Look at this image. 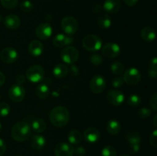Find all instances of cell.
Returning <instances> with one entry per match:
<instances>
[{
  "mask_svg": "<svg viewBox=\"0 0 157 156\" xmlns=\"http://www.w3.org/2000/svg\"><path fill=\"white\" fill-rule=\"evenodd\" d=\"M50 122L54 126L62 128L67 125L70 119V113L67 108L62 106H58L52 109L49 114Z\"/></svg>",
  "mask_w": 157,
  "mask_h": 156,
  "instance_id": "obj_1",
  "label": "cell"
},
{
  "mask_svg": "<svg viewBox=\"0 0 157 156\" xmlns=\"http://www.w3.org/2000/svg\"><path fill=\"white\" fill-rule=\"evenodd\" d=\"M12 137L18 142H25L29 139L32 133V129L29 124L26 122H18L12 128Z\"/></svg>",
  "mask_w": 157,
  "mask_h": 156,
  "instance_id": "obj_2",
  "label": "cell"
},
{
  "mask_svg": "<svg viewBox=\"0 0 157 156\" xmlns=\"http://www.w3.org/2000/svg\"><path fill=\"white\" fill-rule=\"evenodd\" d=\"M82 45L88 51L96 52L102 47V41L97 35H88L83 39Z\"/></svg>",
  "mask_w": 157,
  "mask_h": 156,
  "instance_id": "obj_3",
  "label": "cell"
},
{
  "mask_svg": "<svg viewBox=\"0 0 157 156\" xmlns=\"http://www.w3.org/2000/svg\"><path fill=\"white\" fill-rule=\"evenodd\" d=\"M44 70L38 64L31 66L26 70V78L32 83H38L44 78Z\"/></svg>",
  "mask_w": 157,
  "mask_h": 156,
  "instance_id": "obj_4",
  "label": "cell"
},
{
  "mask_svg": "<svg viewBox=\"0 0 157 156\" xmlns=\"http://www.w3.org/2000/svg\"><path fill=\"white\" fill-rule=\"evenodd\" d=\"M61 28L67 35H73L78 29V22L73 16L67 15L61 20Z\"/></svg>",
  "mask_w": 157,
  "mask_h": 156,
  "instance_id": "obj_5",
  "label": "cell"
},
{
  "mask_svg": "<svg viewBox=\"0 0 157 156\" xmlns=\"http://www.w3.org/2000/svg\"><path fill=\"white\" fill-rule=\"evenodd\" d=\"M123 79H124V83L128 85H137L141 80L140 72L135 67H130L124 72Z\"/></svg>",
  "mask_w": 157,
  "mask_h": 156,
  "instance_id": "obj_6",
  "label": "cell"
},
{
  "mask_svg": "<svg viewBox=\"0 0 157 156\" xmlns=\"http://www.w3.org/2000/svg\"><path fill=\"white\" fill-rule=\"evenodd\" d=\"M61 58L66 64H73L79 58V51L75 47L67 46L61 50Z\"/></svg>",
  "mask_w": 157,
  "mask_h": 156,
  "instance_id": "obj_7",
  "label": "cell"
},
{
  "mask_svg": "<svg viewBox=\"0 0 157 156\" xmlns=\"http://www.w3.org/2000/svg\"><path fill=\"white\" fill-rule=\"evenodd\" d=\"M25 96V90L21 84H14L9 90V97L12 102H19Z\"/></svg>",
  "mask_w": 157,
  "mask_h": 156,
  "instance_id": "obj_8",
  "label": "cell"
},
{
  "mask_svg": "<svg viewBox=\"0 0 157 156\" xmlns=\"http://www.w3.org/2000/svg\"><path fill=\"white\" fill-rule=\"evenodd\" d=\"M89 87H90V90H91L92 93L98 94V93H102L105 89L106 81L103 76H100V75H96L91 78Z\"/></svg>",
  "mask_w": 157,
  "mask_h": 156,
  "instance_id": "obj_9",
  "label": "cell"
},
{
  "mask_svg": "<svg viewBox=\"0 0 157 156\" xmlns=\"http://www.w3.org/2000/svg\"><path fill=\"white\" fill-rule=\"evenodd\" d=\"M0 59L6 64H13L18 59V52L12 47H6L0 53Z\"/></svg>",
  "mask_w": 157,
  "mask_h": 156,
  "instance_id": "obj_10",
  "label": "cell"
},
{
  "mask_svg": "<svg viewBox=\"0 0 157 156\" xmlns=\"http://www.w3.org/2000/svg\"><path fill=\"white\" fill-rule=\"evenodd\" d=\"M52 32H53V29L51 26L50 24L47 22L41 23L38 25L36 30H35V33H36V36L39 38L40 40H47L52 36Z\"/></svg>",
  "mask_w": 157,
  "mask_h": 156,
  "instance_id": "obj_11",
  "label": "cell"
},
{
  "mask_svg": "<svg viewBox=\"0 0 157 156\" xmlns=\"http://www.w3.org/2000/svg\"><path fill=\"white\" fill-rule=\"evenodd\" d=\"M121 53V47L116 43H108L102 47V54L107 58L113 59Z\"/></svg>",
  "mask_w": 157,
  "mask_h": 156,
  "instance_id": "obj_12",
  "label": "cell"
},
{
  "mask_svg": "<svg viewBox=\"0 0 157 156\" xmlns=\"http://www.w3.org/2000/svg\"><path fill=\"white\" fill-rule=\"evenodd\" d=\"M74 149L71 144L61 142L55 147V154L56 156H73Z\"/></svg>",
  "mask_w": 157,
  "mask_h": 156,
  "instance_id": "obj_13",
  "label": "cell"
},
{
  "mask_svg": "<svg viewBox=\"0 0 157 156\" xmlns=\"http://www.w3.org/2000/svg\"><path fill=\"white\" fill-rule=\"evenodd\" d=\"M125 97L124 94L120 90H110L107 96V100L113 106H121L124 102Z\"/></svg>",
  "mask_w": 157,
  "mask_h": 156,
  "instance_id": "obj_14",
  "label": "cell"
},
{
  "mask_svg": "<svg viewBox=\"0 0 157 156\" xmlns=\"http://www.w3.org/2000/svg\"><path fill=\"white\" fill-rule=\"evenodd\" d=\"M84 138L86 142L89 143H95L101 139V132L98 128L90 127L85 130L84 133Z\"/></svg>",
  "mask_w": 157,
  "mask_h": 156,
  "instance_id": "obj_15",
  "label": "cell"
},
{
  "mask_svg": "<svg viewBox=\"0 0 157 156\" xmlns=\"http://www.w3.org/2000/svg\"><path fill=\"white\" fill-rule=\"evenodd\" d=\"M3 21H4L5 26L10 30H15V29L18 28L21 24V20H20L19 17L16 15H13V14L7 15L4 18Z\"/></svg>",
  "mask_w": 157,
  "mask_h": 156,
  "instance_id": "obj_16",
  "label": "cell"
},
{
  "mask_svg": "<svg viewBox=\"0 0 157 156\" xmlns=\"http://www.w3.org/2000/svg\"><path fill=\"white\" fill-rule=\"evenodd\" d=\"M121 6V0H105L103 9L108 13L114 14L119 11Z\"/></svg>",
  "mask_w": 157,
  "mask_h": 156,
  "instance_id": "obj_17",
  "label": "cell"
},
{
  "mask_svg": "<svg viewBox=\"0 0 157 156\" xmlns=\"http://www.w3.org/2000/svg\"><path fill=\"white\" fill-rule=\"evenodd\" d=\"M44 50V46L41 41L38 40H33L29 45V51L31 55L34 57H38L41 55Z\"/></svg>",
  "mask_w": 157,
  "mask_h": 156,
  "instance_id": "obj_18",
  "label": "cell"
},
{
  "mask_svg": "<svg viewBox=\"0 0 157 156\" xmlns=\"http://www.w3.org/2000/svg\"><path fill=\"white\" fill-rule=\"evenodd\" d=\"M30 144L32 148L35 150H40L45 146L46 139L41 135H35L31 139Z\"/></svg>",
  "mask_w": 157,
  "mask_h": 156,
  "instance_id": "obj_19",
  "label": "cell"
},
{
  "mask_svg": "<svg viewBox=\"0 0 157 156\" xmlns=\"http://www.w3.org/2000/svg\"><path fill=\"white\" fill-rule=\"evenodd\" d=\"M140 35L143 40H144L147 42H152L156 38V32H155V30L153 28L149 27V26L144 27L141 30Z\"/></svg>",
  "mask_w": 157,
  "mask_h": 156,
  "instance_id": "obj_20",
  "label": "cell"
},
{
  "mask_svg": "<svg viewBox=\"0 0 157 156\" xmlns=\"http://www.w3.org/2000/svg\"><path fill=\"white\" fill-rule=\"evenodd\" d=\"M107 131L110 135H117L121 131V125L116 119H111L107 124Z\"/></svg>",
  "mask_w": 157,
  "mask_h": 156,
  "instance_id": "obj_21",
  "label": "cell"
},
{
  "mask_svg": "<svg viewBox=\"0 0 157 156\" xmlns=\"http://www.w3.org/2000/svg\"><path fill=\"white\" fill-rule=\"evenodd\" d=\"M69 70L65 64H57L53 69V73L55 77L61 79V78L64 77L68 73Z\"/></svg>",
  "mask_w": 157,
  "mask_h": 156,
  "instance_id": "obj_22",
  "label": "cell"
},
{
  "mask_svg": "<svg viewBox=\"0 0 157 156\" xmlns=\"http://www.w3.org/2000/svg\"><path fill=\"white\" fill-rule=\"evenodd\" d=\"M82 138L83 136L81 132L75 129L70 132L67 139H68V141L71 145H78L82 141Z\"/></svg>",
  "mask_w": 157,
  "mask_h": 156,
  "instance_id": "obj_23",
  "label": "cell"
},
{
  "mask_svg": "<svg viewBox=\"0 0 157 156\" xmlns=\"http://www.w3.org/2000/svg\"><path fill=\"white\" fill-rule=\"evenodd\" d=\"M46 127H47V124H46V122L44 119H37L32 122V127H31V128H32V130H33L35 132L41 133L43 132L45 130Z\"/></svg>",
  "mask_w": 157,
  "mask_h": 156,
  "instance_id": "obj_24",
  "label": "cell"
},
{
  "mask_svg": "<svg viewBox=\"0 0 157 156\" xmlns=\"http://www.w3.org/2000/svg\"><path fill=\"white\" fill-rule=\"evenodd\" d=\"M35 93L37 96L41 99H46L50 93V90L46 84H41L37 86L35 89Z\"/></svg>",
  "mask_w": 157,
  "mask_h": 156,
  "instance_id": "obj_25",
  "label": "cell"
},
{
  "mask_svg": "<svg viewBox=\"0 0 157 156\" xmlns=\"http://www.w3.org/2000/svg\"><path fill=\"white\" fill-rule=\"evenodd\" d=\"M111 19H110V16L107 14H102L98 18V25L101 28L106 30L108 29L111 25Z\"/></svg>",
  "mask_w": 157,
  "mask_h": 156,
  "instance_id": "obj_26",
  "label": "cell"
},
{
  "mask_svg": "<svg viewBox=\"0 0 157 156\" xmlns=\"http://www.w3.org/2000/svg\"><path fill=\"white\" fill-rule=\"evenodd\" d=\"M126 140L129 144H140L141 136L137 132L130 131L126 135Z\"/></svg>",
  "mask_w": 157,
  "mask_h": 156,
  "instance_id": "obj_27",
  "label": "cell"
},
{
  "mask_svg": "<svg viewBox=\"0 0 157 156\" xmlns=\"http://www.w3.org/2000/svg\"><path fill=\"white\" fill-rule=\"evenodd\" d=\"M53 44L56 47H63L66 45V35L58 34L54 38Z\"/></svg>",
  "mask_w": 157,
  "mask_h": 156,
  "instance_id": "obj_28",
  "label": "cell"
},
{
  "mask_svg": "<svg viewBox=\"0 0 157 156\" xmlns=\"http://www.w3.org/2000/svg\"><path fill=\"white\" fill-rule=\"evenodd\" d=\"M141 99L140 97V96L136 94H132L127 97V102L129 106L133 107L138 106L140 104Z\"/></svg>",
  "mask_w": 157,
  "mask_h": 156,
  "instance_id": "obj_29",
  "label": "cell"
},
{
  "mask_svg": "<svg viewBox=\"0 0 157 156\" xmlns=\"http://www.w3.org/2000/svg\"><path fill=\"white\" fill-rule=\"evenodd\" d=\"M110 70H111L112 73L115 75H121L123 73L124 70V64L121 62H114L111 64L110 67Z\"/></svg>",
  "mask_w": 157,
  "mask_h": 156,
  "instance_id": "obj_30",
  "label": "cell"
},
{
  "mask_svg": "<svg viewBox=\"0 0 157 156\" xmlns=\"http://www.w3.org/2000/svg\"><path fill=\"white\" fill-rule=\"evenodd\" d=\"M101 155L102 156H117L116 149L111 145H107L104 147L101 151Z\"/></svg>",
  "mask_w": 157,
  "mask_h": 156,
  "instance_id": "obj_31",
  "label": "cell"
},
{
  "mask_svg": "<svg viewBox=\"0 0 157 156\" xmlns=\"http://www.w3.org/2000/svg\"><path fill=\"white\" fill-rule=\"evenodd\" d=\"M20 9L25 12H32L34 9L33 3L31 1H29V0H25V1L22 2L21 3V5H20Z\"/></svg>",
  "mask_w": 157,
  "mask_h": 156,
  "instance_id": "obj_32",
  "label": "cell"
},
{
  "mask_svg": "<svg viewBox=\"0 0 157 156\" xmlns=\"http://www.w3.org/2000/svg\"><path fill=\"white\" fill-rule=\"evenodd\" d=\"M0 2L2 6L7 9H14L18 4V0H0Z\"/></svg>",
  "mask_w": 157,
  "mask_h": 156,
  "instance_id": "obj_33",
  "label": "cell"
},
{
  "mask_svg": "<svg viewBox=\"0 0 157 156\" xmlns=\"http://www.w3.org/2000/svg\"><path fill=\"white\" fill-rule=\"evenodd\" d=\"M11 108L6 102H0V116H7L10 113Z\"/></svg>",
  "mask_w": 157,
  "mask_h": 156,
  "instance_id": "obj_34",
  "label": "cell"
},
{
  "mask_svg": "<svg viewBox=\"0 0 157 156\" xmlns=\"http://www.w3.org/2000/svg\"><path fill=\"white\" fill-rule=\"evenodd\" d=\"M90 62L95 66H100L103 63V58L100 54L94 53L90 56Z\"/></svg>",
  "mask_w": 157,
  "mask_h": 156,
  "instance_id": "obj_35",
  "label": "cell"
},
{
  "mask_svg": "<svg viewBox=\"0 0 157 156\" xmlns=\"http://www.w3.org/2000/svg\"><path fill=\"white\" fill-rule=\"evenodd\" d=\"M137 115L140 119H147L151 115V110L147 107H143L138 111Z\"/></svg>",
  "mask_w": 157,
  "mask_h": 156,
  "instance_id": "obj_36",
  "label": "cell"
},
{
  "mask_svg": "<svg viewBox=\"0 0 157 156\" xmlns=\"http://www.w3.org/2000/svg\"><path fill=\"white\" fill-rule=\"evenodd\" d=\"M124 84V79L120 76H116L112 80V85L113 87H116V88H119V87H122Z\"/></svg>",
  "mask_w": 157,
  "mask_h": 156,
  "instance_id": "obj_37",
  "label": "cell"
},
{
  "mask_svg": "<svg viewBox=\"0 0 157 156\" xmlns=\"http://www.w3.org/2000/svg\"><path fill=\"white\" fill-rule=\"evenodd\" d=\"M150 105L153 110H157V93H155L152 95L151 98L150 99Z\"/></svg>",
  "mask_w": 157,
  "mask_h": 156,
  "instance_id": "obj_38",
  "label": "cell"
},
{
  "mask_svg": "<svg viewBox=\"0 0 157 156\" xmlns=\"http://www.w3.org/2000/svg\"><path fill=\"white\" fill-rule=\"evenodd\" d=\"M157 131L156 130H154L153 132L151 133L150 137V142L151 144V145L154 148H156L157 145Z\"/></svg>",
  "mask_w": 157,
  "mask_h": 156,
  "instance_id": "obj_39",
  "label": "cell"
},
{
  "mask_svg": "<svg viewBox=\"0 0 157 156\" xmlns=\"http://www.w3.org/2000/svg\"><path fill=\"white\" fill-rule=\"evenodd\" d=\"M140 149V144H130L129 146V151L131 154H136Z\"/></svg>",
  "mask_w": 157,
  "mask_h": 156,
  "instance_id": "obj_40",
  "label": "cell"
},
{
  "mask_svg": "<svg viewBox=\"0 0 157 156\" xmlns=\"http://www.w3.org/2000/svg\"><path fill=\"white\" fill-rule=\"evenodd\" d=\"M74 154L76 156H84L86 154V150L84 147L78 146L74 149Z\"/></svg>",
  "mask_w": 157,
  "mask_h": 156,
  "instance_id": "obj_41",
  "label": "cell"
},
{
  "mask_svg": "<svg viewBox=\"0 0 157 156\" xmlns=\"http://www.w3.org/2000/svg\"><path fill=\"white\" fill-rule=\"evenodd\" d=\"M148 74L152 79H156L157 76V67H150L148 69Z\"/></svg>",
  "mask_w": 157,
  "mask_h": 156,
  "instance_id": "obj_42",
  "label": "cell"
},
{
  "mask_svg": "<svg viewBox=\"0 0 157 156\" xmlns=\"http://www.w3.org/2000/svg\"><path fill=\"white\" fill-rule=\"evenodd\" d=\"M6 150V145L4 141L0 138V156H2L5 154Z\"/></svg>",
  "mask_w": 157,
  "mask_h": 156,
  "instance_id": "obj_43",
  "label": "cell"
},
{
  "mask_svg": "<svg viewBox=\"0 0 157 156\" xmlns=\"http://www.w3.org/2000/svg\"><path fill=\"white\" fill-rule=\"evenodd\" d=\"M70 72L73 76H77L79 73V69L78 68V67L76 65L72 64L70 67Z\"/></svg>",
  "mask_w": 157,
  "mask_h": 156,
  "instance_id": "obj_44",
  "label": "cell"
},
{
  "mask_svg": "<svg viewBox=\"0 0 157 156\" xmlns=\"http://www.w3.org/2000/svg\"><path fill=\"white\" fill-rule=\"evenodd\" d=\"M92 9H93V11L94 13H98V12H101V9H102V6H101L100 4H98V3H97V4L94 5Z\"/></svg>",
  "mask_w": 157,
  "mask_h": 156,
  "instance_id": "obj_45",
  "label": "cell"
},
{
  "mask_svg": "<svg viewBox=\"0 0 157 156\" xmlns=\"http://www.w3.org/2000/svg\"><path fill=\"white\" fill-rule=\"evenodd\" d=\"M16 81L18 83V84H22L25 81V76L22 74H19L17 76Z\"/></svg>",
  "mask_w": 157,
  "mask_h": 156,
  "instance_id": "obj_46",
  "label": "cell"
},
{
  "mask_svg": "<svg viewBox=\"0 0 157 156\" xmlns=\"http://www.w3.org/2000/svg\"><path fill=\"white\" fill-rule=\"evenodd\" d=\"M139 0H124V2L129 6H134Z\"/></svg>",
  "mask_w": 157,
  "mask_h": 156,
  "instance_id": "obj_47",
  "label": "cell"
},
{
  "mask_svg": "<svg viewBox=\"0 0 157 156\" xmlns=\"http://www.w3.org/2000/svg\"><path fill=\"white\" fill-rule=\"evenodd\" d=\"M5 82H6V76L2 72L0 71V87H2Z\"/></svg>",
  "mask_w": 157,
  "mask_h": 156,
  "instance_id": "obj_48",
  "label": "cell"
},
{
  "mask_svg": "<svg viewBox=\"0 0 157 156\" xmlns=\"http://www.w3.org/2000/svg\"><path fill=\"white\" fill-rule=\"evenodd\" d=\"M156 63H157L156 58H153V59H152L151 61H150V67H156Z\"/></svg>",
  "mask_w": 157,
  "mask_h": 156,
  "instance_id": "obj_49",
  "label": "cell"
},
{
  "mask_svg": "<svg viewBox=\"0 0 157 156\" xmlns=\"http://www.w3.org/2000/svg\"><path fill=\"white\" fill-rule=\"evenodd\" d=\"M157 116H155L154 118H153V125H154L155 127L157 126Z\"/></svg>",
  "mask_w": 157,
  "mask_h": 156,
  "instance_id": "obj_50",
  "label": "cell"
},
{
  "mask_svg": "<svg viewBox=\"0 0 157 156\" xmlns=\"http://www.w3.org/2000/svg\"><path fill=\"white\" fill-rule=\"evenodd\" d=\"M3 20H4V18H3V16L1 15V14H0V22L3 21Z\"/></svg>",
  "mask_w": 157,
  "mask_h": 156,
  "instance_id": "obj_51",
  "label": "cell"
},
{
  "mask_svg": "<svg viewBox=\"0 0 157 156\" xmlns=\"http://www.w3.org/2000/svg\"><path fill=\"white\" fill-rule=\"evenodd\" d=\"M120 156H130V155H128V154H121V155Z\"/></svg>",
  "mask_w": 157,
  "mask_h": 156,
  "instance_id": "obj_52",
  "label": "cell"
},
{
  "mask_svg": "<svg viewBox=\"0 0 157 156\" xmlns=\"http://www.w3.org/2000/svg\"><path fill=\"white\" fill-rule=\"evenodd\" d=\"M1 130H2V124L0 123V132H1Z\"/></svg>",
  "mask_w": 157,
  "mask_h": 156,
  "instance_id": "obj_53",
  "label": "cell"
},
{
  "mask_svg": "<svg viewBox=\"0 0 157 156\" xmlns=\"http://www.w3.org/2000/svg\"><path fill=\"white\" fill-rule=\"evenodd\" d=\"M0 99H1V95H0Z\"/></svg>",
  "mask_w": 157,
  "mask_h": 156,
  "instance_id": "obj_54",
  "label": "cell"
},
{
  "mask_svg": "<svg viewBox=\"0 0 157 156\" xmlns=\"http://www.w3.org/2000/svg\"><path fill=\"white\" fill-rule=\"evenodd\" d=\"M16 156H21V155H16Z\"/></svg>",
  "mask_w": 157,
  "mask_h": 156,
  "instance_id": "obj_55",
  "label": "cell"
}]
</instances>
